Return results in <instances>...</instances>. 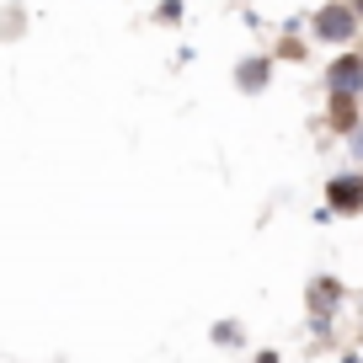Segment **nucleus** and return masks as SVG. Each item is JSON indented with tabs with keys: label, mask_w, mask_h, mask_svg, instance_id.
Wrapping results in <instances>:
<instances>
[{
	"label": "nucleus",
	"mask_w": 363,
	"mask_h": 363,
	"mask_svg": "<svg viewBox=\"0 0 363 363\" xmlns=\"http://www.w3.org/2000/svg\"><path fill=\"white\" fill-rule=\"evenodd\" d=\"M310 43H326V48H352L363 33V16L352 11V0H326L315 16L305 22Z\"/></svg>",
	"instance_id": "f257e3e1"
},
{
	"label": "nucleus",
	"mask_w": 363,
	"mask_h": 363,
	"mask_svg": "<svg viewBox=\"0 0 363 363\" xmlns=\"http://www.w3.org/2000/svg\"><path fill=\"white\" fill-rule=\"evenodd\" d=\"M326 208L331 214H363V166L326 177Z\"/></svg>",
	"instance_id": "f03ea898"
},
{
	"label": "nucleus",
	"mask_w": 363,
	"mask_h": 363,
	"mask_svg": "<svg viewBox=\"0 0 363 363\" xmlns=\"http://www.w3.org/2000/svg\"><path fill=\"white\" fill-rule=\"evenodd\" d=\"M326 91H347V96H363V54L358 48H342L326 65Z\"/></svg>",
	"instance_id": "7ed1b4c3"
},
{
	"label": "nucleus",
	"mask_w": 363,
	"mask_h": 363,
	"mask_svg": "<svg viewBox=\"0 0 363 363\" xmlns=\"http://www.w3.org/2000/svg\"><path fill=\"white\" fill-rule=\"evenodd\" d=\"M363 96H347V91H326V128H331V134H342V139H347L352 134V128H358L363 123Z\"/></svg>",
	"instance_id": "20e7f679"
},
{
	"label": "nucleus",
	"mask_w": 363,
	"mask_h": 363,
	"mask_svg": "<svg viewBox=\"0 0 363 363\" xmlns=\"http://www.w3.org/2000/svg\"><path fill=\"white\" fill-rule=\"evenodd\" d=\"M272 86V54H251L235 65V91H246V96H262V91Z\"/></svg>",
	"instance_id": "39448f33"
},
{
	"label": "nucleus",
	"mask_w": 363,
	"mask_h": 363,
	"mask_svg": "<svg viewBox=\"0 0 363 363\" xmlns=\"http://www.w3.org/2000/svg\"><path fill=\"white\" fill-rule=\"evenodd\" d=\"M337 305H342V284L337 278H315V284H310V310L326 315V310H337Z\"/></svg>",
	"instance_id": "423d86ee"
},
{
	"label": "nucleus",
	"mask_w": 363,
	"mask_h": 363,
	"mask_svg": "<svg viewBox=\"0 0 363 363\" xmlns=\"http://www.w3.org/2000/svg\"><path fill=\"white\" fill-rule=\"evenodd\" d=\"M214 342H225V347H230V342H240V326H235V320H219V326H214Z\"/></svg>",
	"instance_id": "0eeeda50"
},
{
	"label": "nucleus",
	"mask_w": 363,
	"mask_h": 363,
	"mask_svg": "<svg viewBox=\"0 0 363 363\" xmlns=\"http://www.w3.org/2000/svg\"><path fill=\"white\" fill-rule=\"evenodd\" d=\"M347 155H352V166H363V123L347 134Z\"/></svg>",
	"instance_id": "6e6552de"
},
{
	"label": "nucleus",
	"mask_w": 363,
	"mask_h": 363,
	"mask_svg": "<svg viewBox=\"0 0 363 363\" xmlns=\"http://www.w3.org/2000/svg\"><path fill=\"white\" fill-rule=\"evenodd\" d=\"M155 16H160V22H182V0H160Z\"/></svg>",
	"instance_id": "1a4fd4ad"
},
{
	"label": "nucleus",
	"mask_w": 363,
	"mask_h": 363,
	"mask_svg": "<svg viewBox=\"0 0 363 363\" xmlns=\"http://www.w3.org/2000/svg\"><path fill=\"white\" fill-rule=\"evenodd\" d=\"M257 363H278V352H272V347H267V352H257Z\"/></svg>",
	"instance_id": "9d476101"
},
{
	"label": "nucleus",
	"mask_w": 363,
	"mask_h": 363,
	"mask_svg": "<svg viewBox=\"0 0 363 363\" xmlns=\"http://www.w3.org/2000/svg\"><path fill=\"white\" fill-rule=\"evenodd\" d=\"M352 11H358V16H363V0H352Z\"/></svg>",
	"instance_id": "9b49d317"
},
{
	"label": "nucleus",
	"mask_w": 363,
	"mask_h": 363,
	"mask_svg": "<svg viewBox=\"0 0 363 363\" xmlns=\"http://www.w3.org/2000/svg\"><path fill=\"white\" fill-rule=\"evenodd\" d=\"M342 363H363V358H342Z\"/></svg>",
	"instance_id": "f8f14e48"
}]
</instances>
